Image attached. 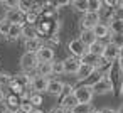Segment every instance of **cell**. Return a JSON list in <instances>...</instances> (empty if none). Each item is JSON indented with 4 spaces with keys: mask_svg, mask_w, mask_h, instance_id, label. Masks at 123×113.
Wrapping results in <instances>:
<instances>
[{
    "mask_svg": "<svg viewBox=\"0 0 123 113\" xmlns=\"http://www.w3.org/2000/svg\"><path fill=\"white\" fill-rule=\"evenodd\" d=\"M118 56H120V47H118V46H115L111 41H110V42H106V44H105V49H103L101 57H103L106 63H115V61L118 59Z\"/></svg>",
    "mask_w": 123,
    "mask_h": 113,
    "instance_id": "8",
    "label": "cell"
},
{
    "mask_svg": "<svg viewBox=\"0 0 123 113\" xmlns=\"http://www.w3.org/2000/svg\"><path fill=\"white\" fill-rule=\"evenodd\" d=\"M42 46H44V42H42L41 37H32V39L24 41V47H25L27 52H37V49L42 47Z\"/></svg>",
    "mask_w": 123,
    "mask_h": 113,
    "instance_id": "17",
    "label": "cell"
},
{
    "mask_svg": "<svg viewBox=\"0 0 123 113\" xmlns=\"http://www.w3.org/2000/svg\"><path fill=\"white\" fill-rule=\"evenodd\" d=\"M108 71V69H106ZM106 71L101 74V78L98 79V81H94L91 86H93V91H94V94H106V93H113V86H111V83H110V79H108V76H106Z\"/></svg>",
    "mask_w": 123,
    "mask_h": 113,
    "instance_id": "5",
    "label": "cell"
},
{
    "mask_svg": "<svg viewBox=\"0 0 123 113\" xmlns=\"http://www.w3.org/2000/svg\"><path fill=\"white\" fill-rule=\"evenodd\" d=\"M19 105H20V96L14 94V93H5V98H4V106L7 111L10 113H19Z\"/></svg>",
    "mask_w": 123,
    "mask_h": 113,
    "instance_id": "9",
    "label": "cell"
},
{
    "mask_svg": "<svg viewBox=\"0 0 123 113\" xmlns=\"http://www.w3.org/2000/svg\"><path fill=\"white\" fill-rule=\"evenodd\" d=\"M110 37H111V42L115 46H118V47L123 46V32L121 34H110Z\"/></svg>",
    "mask_w": 123,
    "mask_h": 113,
    "instance_id": "36",
    "label": "cell"
},
{
    "mask_svg": "<svg viewBox=\"0 0 123 113\" xmlns=\"http://www.w3.org/2000/svg\"><path fill=\"white\" fill-rule=\"evenodd\" d=\"M106 76H108V79H110V83H111V86H113V91H115V89L120 91V88H121V84H123V71L120 69V66H118L116 61L110 64V68H108V71H106Z\"/></svg>",
    "mask_w": 123,
    "mask_h": 113,
    "instance_id": "2",
    "label": "cell"
},
{
    "mask_svg": "<svg viewBox=\"0 0 123 113\" xmlns=\"http://www.w3.org/2000/svg\"><path fill=\"white\" fill-rule=\"evenodd\" d=\"M37 64H39V61L36 57V52H27L25 51L22 54V57H20V69L24 73H34Z\"/></svg>",
    "mask_w": 123,
    "mask_h": 113,
    "instance_id": "4",
    "label": "cell"
},
{
    "mask_svg": "<svg viewBox=\"0 0 123 113\" xmlns=\"http://www.w3.org/2000/svg\"><path fill=\"white\" fill-rule=\"evenodd\" d=\"M10 25H12V22L10 20H7L5 17H2L0 19V36H7V32H9V29H10Z\"/></svg>",
    "mask_w": 123,
    "mask_h": 113,
    "instance_id": "31",
    "label": "cell"
},
{
    "mask_svg": "<svg viewBox=\"0 0 123 113\" xmlns=\"http://www.w3.org/2000/svg\"><path fill=\"white\" fill-rule=\"evenodd\" d=\"M79 39H81L86 46H88V44H91L93 41H96V37H94V34H93V31H91V29H89V31H83Z\"/></svg>",
    "mask_w": 123,
    "mask_h": 113,
    "instance_id": "30",
    "label": "cell"
},
{
    "mask_svg": "<svg viewBox=\"0 0 123 113\" xmlns=\"http://www.w3.org/2000/svg\"><path fill=\"white\" fill-rule=\"evenodd\" d=\"M4 98H5V89H4V88H0V103L4 101Z\"/></svg>",
    "mask_w": 123,
    "mask_h": 113,
    "instance_id": "39",
    "label": "cell"
},
{
    "mask_svg": "<svg viewBox=\"0 0 123 113\" xmlns=\"http://www.w3.org/2000/svg\"><path fill=\"white\" fill-rule=\"evenodd\" d=\"M93 34H94V37L98 39V41H103V39H108L110 37V27H108V24H105V22H98L93 29Z\"/></svg>",
    "mask_w": 123,
    "mask_h": 113,
    "instance_id": "14",
    "label": "cell"
},
{
    "mask_svg": "<svg viewBox=\"0 0 123 113\" xmlns=\"http://www.w3.org/2000/svg\"><path fill=\"white\" fill-rule=\"evenodd\" d=\"M116 63H118V66H120V69L123 71V57H118V59H116Z\"/></svg>",
    "mask_w": 123,
    "mask_h": 113,
    "instance_id": "40",
    "label": "cell"
},
{
    "mask_svg": "<svg viewBox=\"0 0 123 113\" xmlns=\"http://www.w3.org/2000/svg\"><path fill=\"white\" fill-rule=\"evenodd\" d=\"M81 64V59L79 57H74V56H69L62 61V66H64V74H76L78 68Z\"/></svg>",
    "mask_w": 123,
    "mask_h": 113,
    "instance_id": "11",
    "label": "cell"
},
{
    "mask_svg": "<svg viewBox=\"0 0 123 113\" xmlns=\"http://www.w3.org/2000/svg\"><path fill=\"white\" fill-rule=\"evenodd\" d=\"M22 37H24V39H32V37H37V31H36V25H31V24H24V25H22Z\"/></svg>",
    "mask_w": 123,
    "mask_h": 113,
    "instance_id": "24",
    "label": "cell"
},
{
    "mask_svg": "<svg viewBox=\"0 0 123 113\" xmlns=\"http://www.w3.org/2000/svg\"><path fill=\"white\" fill-rule=\"evenodd\" d=\"M71 2H73L74 10H78L81 14H84L88 10V0H71Z\"/></svg>",
    "mask_w": 123,
    "mask_h": 113,
    "instance_id": "29",
    "label": "cell"
},
{
    "mask_svg": "<svg viewBox=\"0 0 123 113\" xmlns=\"http://www.w3.org/2000/svg\"><path fill=\"white\" fill-rule=\"evenodd\" d=\"M73 94L76 96L78 103H91L93 98H94V91H93V86L91 84H79L73 89Z\"/></svg>",
    "mask_w": 123,
    "mask_h": 113,
    "instance_id": "3",
    "label": "cell"
},
{
    "mask_svg": "<svg viewBox=\"0 0 123 113\" xmlns=\"http://www.w3.org/2000/svg\"><path fill=\"white\" fill-rule=\"evenodd\" d=\"M36 57H37V61H39V63H51V61L54 59V49H52L51 46L44 44L42 47H39V49H37Z\"/></svg>",
    "mask_w": 123,
    "mask_h": 113,
    "instance_id": "10",
    "label": "cell"
},
{
    "mask_svg": "<svg viewBox=\"0 0 123 113\" xmlns=\"http://www.w3.org/2000/svg\"><path fill=\"white\" fill-rule=\"evenodd\" d=\"M7 20H10L12 24H19V25H24V12L19 10V9H7L5 15H4Z\"/></svg>",
    "mask_w": 123,
    "mask_h": 113,
    "instance_id": "13",
    "label": "cell"
},
{
    "mask_svg": "<svg viewBox=\"0 0 123 113\" xmlns=\"http://www.w3.org/2000/svg\"><path fill=\"white\" fill-rule=\"evenodd\" d=\"M51 66H52V74H64V66H62V61H51Z\"/></svg>",
    "mask_w": 123,
    "mask_h": 113,
    "instance_id": "34",
    "label": "cell"
},
{
    "mask_svg": "<svg viewBox=\"0 0 123 113\" xmlns=\"http://www.w3.org/2000/svg\"><path fill=\"white\" fill-rule=\"evenodd\" d=\"M103 2V5H106V7H113V2L115 0H101Z\"/></svg>",
    "mask_w": 123,
    "mask_h": 113,
    "instance_id": "38",
    "label": "cell"
},
{
    "mask_svg": "<svg viewBox=\"0 0 123 113\" xmlns=\"http://www.w3.org/2000/svg\"><path fill=\"white\" fill-rule=\"evenodd\" d=\"M120 93H121V94H123V84H121V88H120Z\"/></svg>",
    "mask_w": 123,
    "mask_h": 113,
    "instance_id": "45",
    "label": "cell"
},
{
    "mask_svg": "<svg viewBox=\"0 0 123 113\" xmlns=\"http://www.w3.org/2000/svg\"><path fill=\"white\" fill-rule=\"evenodd\" d=\"M36 31H37V37L47 39L49 36L57 34V31H59V20H56L54 17H41L39 15V20L36 24Z\"/></svg>",
    "mask_w": 123,
    "mask_h": 113,
    "instance_id": "1",
    "label": "cell"
},
{
    "mask_svg": "<svg viewBox=\"0 0 123 113\" xmlns=\"http://www.w3.org/2000/svg\"><path fill=\"white\" fill-rule=\"evenodd\" d=\"M47 81H49V78L36 74V76H32V79H31V89H32V91H37V93H44L46 88H47Z\"/></svg>",
    "mask_w": 123,
    "mask_h": 113,
    "instance_id": "12",
    "label": "cell"
},
{
    "mask_svg": "<svg viewBox=\"0 0 123 113\" xmlns=\"http://www.w3.org/2000/svg\"><path fill=\"white\" fill-rule=\"evenodd\" d=\"M98 22H99V14H98V12H89V10H86V12L83 14L81 20H79V25H81V31H89V29H93Z\"/></svg>",
    "mask_w": 123,
    "mask_h": 113,
    "instance_id": "6",
    "label": "cell"
},
{
    "mask_svg": "<svg viewBox=\"0 0 123 113\" xmlns=\"http://www.w3.org/2000/svg\"><path fill=\"white\" fill-rule=\"evenodd\" d=\"M17 2L19 0H2L0 4H2L5 9H17Z\"/></svg>",
    "mask_w": 123,
    "mask_h": 113,
    "instance_id": "37",
    "label": "cell"
},
{
    "mask_svg": "<svg viewBox=\"0 0 123 113\" xmlns=\"http://www.w3.org/2000/svg\"><path fill=\"white\" fill-rule=\"evenodd\" d=\"M4 113H10V111H7V110H5V111H4Z\"/></svg>",
    "mask_w": 123,
    "mask_h": 113,
    "instance_id": "46",
    "label": "cell"
},
{
    "mask_svg": "<svg viewBox=\"0 0 123 113\" xmlns=\"http://www.w3.org/2000/svg\"><path fill=\"white\" fill-rule=\"evenodd\" d=\"M103 49H105V42L103 41H93L91 44H88V47H86V52H89V54H94V56H101L103 54Z\"/></svg>",
    "mask_w": 123,
    "mask_h": 113,
    "instance_id": "20",
    "label": "cell"
},
{
    "mask_svg": "<svg viewBox=\"0 0 123 113\" xmlns=\"http://www.w3.org/2000/svg\"><path fill=\"white\" fill-rule=\"evenodd\" d=\"M91 110V103H76L69 113H88Z\"/></svg>",
    "mask_w": 123,
    "mask_h": 113,
    "instance_id": "25",
    "label": "cell"
},
{
    "mask_svg": "<svg viewBox=\"0 0 123 113\" xmlns=\"http://www.w3.org/2000/svg\"><path fill=\"white\" fill-rule=\"evenodd\" d=\"M101 7H103L101 0H88V10L89 12H99Z\"/></svg>",
    "mask_w": 123,
    "mask_h": 113,
    "instance_id": "35",
    "label": "cell"
},
{
    "mask_svg": "<svg viewBox=\"0 0 123 113\" xmlns=\"http://www.w3.org/2000/svg\"><path fill=\"white\" fill-rule=\"evenodd\" d=\"M12 79L15 81V83H19L20 86H24V88H31V79H32V76H31V73H20V74H15V76H12Z\"/></svg>",
    "mask_w": 123,
    "mask_h": 113,
    "instance_id": "21",
    "label": "cell"
},
{
    "mask_svg": "<svg viewBox=\"0 0 123 113\" xmlns=\"http://www.w3.org/2000/svg\"><path fill=\"white\" fill-rule=\"evenodd\" d=\"M0 19H2V17H0Z\"/></svg>",
    "mask_w": 123,
    "mask_h": 113,
    "instance_id": "48",
    "label": "cell"
},
{
    "mask_svg": "<svg viewBox=\"0 0 123 113\" xmlns=\"http://www.w3.org/2000/svg\"><path fill=\"white\" fill-rule=\"evenodd\" d=\"M10 81H12V74H9V73H0V88L7 89L9 84H10Z\"/></svg>",
    "mask_w": 123,
    "mask_h": 113,
    "instance_id": "32",
    "label": "cell"
},
{
    "mask_svg": "<svg viewBox=\"0 0 123 113\" xmlns=\"http://www.w3.org/2000/svg\"><path fill=\"white\" fill-rule=\"evenodd\" d=\"M36 106L29 101V98L27 100H20V105H19V113H32V110H34Z\"/></svg>",
    "mask_w": 123,
    "mask_h": 113,
    "instance_id": "27",
    "label": "cell"
},
{
    "mask_svg": "<svg viewBox=\"0 0 123 113\" xmlns=\"http://www.w3.org/2000/svg\"><path fill=\"white\" fill-rule=\"evenodd\" d=\"M0 2H2V0H0Z\"/></svg>",
    "mask_w": 123,
    "mask_h": 113,
    "instance_id": "47",
    "label": "cell"
},
{
    "mask_svg": "<svg viewBox=\"0 0 123 113\" xmlns=\"http://www.w3.org/2000/svg\"><path fill=\"white\" fill-rule=\"evenodd\" d=\"M29 101L34 105V106H41L44 103V98H42V93H37V91H31L29 94Z\"/></svg>",
    "mask_w": 123,
    "mask_h": 113,
    "instance_id": "26",
    "label": "cell"
},
{
    "mask_svg": "<svg viewBox=\"0 0 123 113\" xmlns=\"http://www.w3.org/2000/svg\"><path fill=\"white\" fill-rule=\"evenodd\" d=\"M5 37H7L9 41H17V39H20V37H22V25H19V24H12Z\"/></svg>",
    "mask_w": 123,
    "mask_h": 113,
    "instance_id": "22",
    "label": "cell"
},
{
    "mask_svg": "<svg viewBox=\"0 0 123 113\" xmlns=\"http://www.w3.org/2000/svg\"><path fill=\"white\" fill-rule=\"evenodd\" d=\"M76 103H78V100H76V96H74L73 93H69V94L59 98V106H61L62 110H66V111H71V108H73Z\"/></svg>",
    "mask_w": 123,
    "mask_h": 113,
    "instance_id": "19",
    "label": "cell"
},
{
    "mask_svg": "<svg viewBox=\"0 0 123 113\" xmlns=\"http://www.w3.org/2000/svg\"><path fill=\"white\" fill-rule=\"evenodd\" d=\"M116 113H123V105H121V106H120V110H118V111H116Z\"/></svg>",
    "mask_w": 123,
    "mask_h": 113,
    "instance_id": "44",
    "label": "cell"
},
{
    "mask_svg": "<svg viewBox=\"0 0 123 113\" xmlns=\"http://www.w3.org/2000/svg\"><path fill=\"white\" fill-rule=\"evenodd\" d=\"M32 113H44V111H42V110H37V108H34V110H32Z\"/></svg>",
    "mask_w": 123,
    "mask_h": 113,
    "instance_id": "42",
    "label": "cell"
},
{
    "mask_svg": "<svg viewBox=\"0 0 123 113\" xmlns=\"http://www.w3.org/2000/svg\"><path fill=\"white\" fill-rule=\"evenodd\" d=\"M37 20H39V14H36V12H32V10H29V12L24 14V22H25V24L36 25Z\"/></svg>",
    "mask_w": 123,
    "mask_h": 113,
    "instance_id": "28",
    "label": "cell"
},
{
    "mask_svg": "<svg viewBox=\"0 0 123 113\" xmlns=\"http://www.w3.org/2000/svg\"><path fill=\"white\" fill-rule=\"evenodd\" d=\"M94 71H96V69H94V66L86 64V63H81V64H79V68H78V71H76V78H78L79 81H86V79H88Z\"/></svg>",
    "mask_w": 123,
    "mask_h": 113,
    "instance_id": "15",
    "label": "cell"
},
{
    "mask_svg": "<svg viewBox=\"0 0 123 113\" xmlns=\"http://www.w3.org/2000/svg\"><path fill=\"white\" fill-rule=\"evenodd\" d=\"M118 57H123V46L120 47V56H118Z\"/></svg>",
    "mask_w": 123,
    "mask_h": 113,
    "instance_id": "43",
    "label": "cell"
},
{
    "mask_svg": "<svg viewBox=\"0 0 123 113\" xmlns=\"http://www.w3.org/2000/svg\"><path fill=\"white\" fill-rule=\"evenodd\" d=\"M36 74L46 76V78L52 76V66H51V63H39L37 68H36Z\"/></svg>",
    "mask_w": 123,
    "mask_h": 113,
    "instance_id": "23",
    "label": "cell"
},
{
    "mask_svg": "<svg viewBox=\"0 0 123 113\" xmlns=\"http://www.w3.org/2000/svg\"><path fill=\"white\" fill-rule=\"evenodd\" d=\"M99 20L101 22H105V24H110L113 19H115V9L113 7H106V5H103L101 9H99Z\"/></svg>",
    "mask_w": 123,
    "mask_h": 113,
    "instance_id": "18",
    "label": "cell"
},
{
    "mask_svg": "<svg viewBox=\"0 0 123 113\" xmlns=\"http://www.w3.org/2000/svg\"><path fill=\"white\" fill-rule=\"evenodd\" d=\"M32 4H34V0H19V2H17V9H19V10H22V12L25 14V12H29V10H31Z\"/></svg>",
    "mask_w": 123,
    "mask_h": 113,
    "instance_id": "33",
    "label": "cell"
},
{
    "mask_svg": "<svg viewBox=\"0 0 123 113\" xmlns=\"http://www.w3.org/2000/svg\"><path fill=\"white\" fill-rule=\"evenodd\" d=\"M88 113H101V110H98V108H91Z\"/></svg>",
    "mask_w": 123,
    "mask_h": 113,
    "instance_id": "41",
    "label": "cell"
},
{
    "mask_svg": "<svg viewBox=\"0 0 123 113\" xmlns=\"http://www.w3.org/2000/svg\"><path fill=\"white\" fill-rule=\"evenodd\" d=\"M62 88H64V83H62L61 79H49L46 91H47L49 94H52V96H59V93L62 91Z\"/></svg>",
    "mask_w": 123,
    "mask_h": 113,
    "instance_id": "16",
    "label": "cell"
},
{
    "mask_svg": "<svg viewBox=\"0 0 123 113\" xmlns=\"http://www.w3.org/2000/svg\"><path fill=\"white\" fill-rule=\"evenodd\" d=\"M86 44L81 41V39H73V41H69V44H68V51H69V56H74V57H83L84 54H86Z\"/></svg>",
    "mask_w": 123,
    "mask_h": 113,
    "instance_id": "7",
    "label": "cell"
}]
</instances>
